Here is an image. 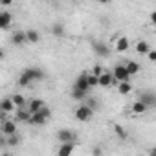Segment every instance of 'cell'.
<instances>
[{
  "label": "cell",
  "instance_id": "3",
  "mask_svg": "<svg viewBox=\"0 0 156 156\" xmlns=\"http://www.w3.org/2000/svg\"><path fill=\"white\" fill-rule=\"evenodd\" d=\"M112 75H114V79H116L118 83H119V81H130V75H129V72H127L125 64H116V66H114Z\"/></svg>",
  "mask_w": 156,
  "mask_h": 156
},
{
  "label": "cell",
  "instance_id": "11",
  "mask_svg": "<svg viewBox=\"0 0 156 156\" xmlns=\"http://www.w3.org/2000/svg\"><path fill=\"white\" fill-rule=\"evenodd\" d=\"M73 145H75V141H64V143H61L57 154L59 156H70L73 152Z\"/></svg>",
  "mask_w": 156,
  "mask_h": 156
},
{
  "label": "cell",
  "instance_id": "4",
  "mask_svg": "<svg viewBox=\"0 0 156 156\" xmlns=\"http://www.w3.org/2000/svg\"><path fill=\"white\" fill-rule=\"evenodd\" d=\"M116 83H118V81L114 79V75H112V73L103 72L101 75H98V85L103 87V88H108V87H112V85H116Z\"/></svg>",
  "mask_w": 156,
  "mask_h": 156
},
{
  "label": "cell",
  "instance_id": "28",
  "mask_svg": "<svg viewBox=\"0 0 156 156\" xmlns=\"http://www.w3.org/2000/svg\"><path fill=\"white\" fill-rule=\"evenodd\" d=\"M19 85H20V87H28V85H31V79H30V77H28L24 72H22L20 77H19Z\"/></svg>",
  "mask_w": 156,
  "mask_h": 156
},
{
  "label": "cell",
  "instance_id": "37",
  "mask_svg": "<svg viewBox=\"0 0 156 156\" xmlns=\"http://www.w3.org/2000/svg\"><path fill=\"white\" fill-rule=\"evenodd\" d=\"M99 4H108V2H112V0H98Z\"/></svg>",
  "mask_w": 156,
  "mask_h": 156
},
{
  "label": "cell",
  "instance_id": "2",
  "mask_svg": "<svg viewBox=\"0 0 156 156\" xmlns=\"http://www.w3.org/2000/svg\"><path fill=\"white\" fill-rule=\"evenodd\" d=\"M138 101L145 103L149 108H154V107H156V94H154L152 90H145V92H141V94L138 96Z\"/></svg>",
  "mask_w": 156,
  "mask_h": 156
},
{
  "label": "cell",
  "instance_id": "29",
  "mask_svg": "<svg viewBox=\"0 0 156 156\" xmlns=\"http://www.w3.org/2000/svg\"><path fill=\"white\" fill-rule=\"evenodd\" d=\"M83 103H87V105H88V107H90L94 112H96V108L99 107V103H98L96 99H92V98H85V99H83Z\"/></svg>",
  "mask_w": 156,
  "mask_h": 156
},
{
  "label": "cell",
  "instance_id": "8",
  "mask_svg": "<svg viewBox=\"0 0 156 156\" xmlns=\"http://www.w3.org/2000/svg\"><path fill=\"white\" fill-rule=\"evenodd\" d=\"M0 132H2L4 136H9V134H15L17 132V125L9 119H4L2 125H0Z\"/></svg>",
  "mask_w": 156,
  "mask_h": 156
},
{
  "label": "cell",
  "instance_id": "23",
  "mask_svg": "<svg viewBox=\"0 0 156 156\" xmlns=\"http://www.w3.org/2000/svg\"><path fill=\"white\" fill-rule=\"evenodd\" d=\"M19 143H20V138L17 136V132H15V134L6 136V145H9V147H17Z\"/></svg>",
  "mask_w": 156,
  "mask_h": 156
},
{
  "label": "cell",
  "instance_id": "15",
  "mask_svg": "<svg viewBox=\"0 0 156 156\" xmlns=\"http://www.w3.org/2000/svg\"><path fill=\"white\" fill-rule=\"evenodd\" d=\"M41 41V33L37 30H28L26 31V42H31V44H37Z\"/></svg>",
  "mask_w": 156,
  "mask_h": 156
},
{
  "label": "cell",
  "instance_id": "19",
  "mask_svg": "<svg viewBox=\"0 0 156 156\" xmlns=\"http://www.w3.org/2000/svg\"><path fill=\"white\" fill-rule=\"evenodd\" d=\"M129 50V39L127 37H119L116 41V51H127Z\"/></svg>",
  "mask_w": 156,
  "mask_h": 156
},
{
  "label": "cell",
  "instance_id": "12",
  "mask_svg": "<svg viewBox=\"0 0 156 156\" xmlns=\"http://www.w3.org/2000/svg\"><path fill=\"white\" fill-rule=\"evenodd\" d=\"M15 103L11 101V98H4L2 101H0V110L2 112H6V114H9V112H15Z\"/></svg>",
  "mask_w": 156,
  "mask_h": 156
},
{
  "label": "cell",
  "instance_id": "14",
  "mask_svg": "<svg viewBox=\"0 0 156 156\" xmlns=\"http://www.w3.org/2000/svg\"><path fill=\"white\" fill-rule=\"evenodd\" d=\"M15 114H17V119H19V121H24V123H28V119H30V116H31V112H30L26 107H17V108H15Z\"/></svg>",
  "mask_w": 156,
  "mask_h": 156
},
{
  "label": "cell",
  "instance_id": "36",
  "mask_svg": "<svg viewBox=\"0 0 156 156\" xmlns=\"http://www.w3.org/2000/svg\"><path fill=\"white\" fill-rule=\"evenodd\" d=\"M6 145V138H0V147H4Z\"/></svg>",
  "mask_w": 156,
  "mask_h": 156
},
{
  "label": "cell",
  "instance_id": "35",
  "mask_svg": "<svg viewBox=\"0 0 156 156\" xmlns=\"http://www.w3.org/2000/svg\"><path fill=\"white\" fill-rule=\"evenodd\" d=\"M151 22H156V11L151 13Z\"/></svg>",
  "mask_w": 156,
  "mask_h": 156
},
{
  "label": "cell",
  "instance_id": "38",
  "mask_svg": "<svg viewBox=\"0 0 156 156\" xmlns=\"http://www.w3.org/2000/svg\"><path fill=\"white\" fill-rule=\"evenodd\" d=\"M0 59H4V50L0 48Z\"/></svg>",
  "mask_w": 156,
  "mask_h": 156
},
{
  "label": "cell",
  "instance_id": "9",
  "mask_svg": "<svg viewBox=\"0 0 156 156\" xmlns=\"http://www.w3.org/2000/svg\"><path fill=\"white\" fill-rule=\"evenodd\" d=\"M46 121H48V118L42 116L41 112H31V116H30V119H28V123H30V125H35V127H41V125H44Z\"/></svg>",
  "mask_w": 156,
  "mask_h": 156
},
{
  "label": "cell",
  "instance_id": "31",
  "mask_svg": "<svg viewBox=\"0 0 156 156\" xmlns=\"http://www.w3.org/2000/svg\"><path fill=\"white\" fill-rule=\"evenodd\" d=\"M37 112H41V114H42V116H46V118H50V116H51V110H50L48 107H42V108H39Z\"/></svg>",
  "mask_w": 156,
  "mask_h": 156
},
{
  "label": "cell",
  "instance_id": "13",
  "mask_svg": "<svg viewBox=\"0 0 156 156\" xmlns=\"http://www.w3.org/2000/svg\"><path fill=\"white\" fill-rule=\"evenodd\" d=\"M11 22H13L11 13H8V11H2V13H0V30H8V28L11 26Z\"/></svg>",
  "mask_w": 156,
  "mask_h": 156
},
{
  "label": "cell",
  "instance_id": "33",
  "mask_svg": "<svg viewBox=\"0 0 156 156\" xmlns=\"http://www.w3.org/2000/svg\"><path fill=\"white\" fill-rule=\"evenodd\" d=\"M147 55H149V59H151L152 62L156 61V51H154V50H149V51H147Z\"/></svg>",
  "mask_w": 156,
  "mask_h": 156
},
{
  "label": "cell",
  "instance_id": "21",
  "mask_svg": "<svg viewBox=\"0 0 156 156\" xmlns=\"http://www.w3.org/2000/svg\"><path fill=\"white\" fill-rule=\"evenodd\" d=\"M149 110V107L145 105V103H141V101H136L134 105H132V112L134 114H145Z\"/></svg>",
  "mask_w": 156,
  "mask_h": 156
},
{
  "label": "cell",
  "instance_id": "34",
  "mask_svg": "<svg viewBox=\"0 0 156 156\" xmlns=\"http://www.w3.org/2000/svg\"><path fill=\"white\" fill-rule=\"evenodd\" d=\"M11 2H13V0H0V4H2V6H11Z\"/></svg>",
  "mask_w": 156,
  "mask_h": 156
},
{
  "label": "cell",
  "instance_id": "10",
  "mask_svg": "<svg viewBox=\"0 0 156 156\" xmlns=\"http://www.w3.org/2000/svg\"><path fill=\"white\" fill-rule=\"evenodd\" d=\"M73 88H79V90H85V92L90 90V85H88V81H87V73H81L79 77H77L75 83H73Z\"/></svg>",
  "mask_w": 156,
  "mask_h": 156
},
{
  "label": "cell",
  "instance_id": "26",
  "mask_svg": "<svg viewBox=\"0 0 156 156\" xmlns=\"http://www.w3.org/2000/svg\"><path fill=\"white\" fill-rule=\"evenodd\" d=\"M149 50H151V48H149V44H147L145 41H140V42L136 44V51H138L140 55H145V53H147Z\"/></svg>",
  "mask_w": 156,
  "mask_h": 156
},
{
  "label": "cell",
  "instance_id": "24",
  "mask_svg": "<svg viewBox=\"0 0 156 156\" xmlns=\"http://www.w3.org/2000/svg\"><path fill=\"white\" fill-rule=\"evenodd\" d=\"M51 33H53L55 37H62V35H64V26H62L61 22H55V24L51 26Z\"/></svg>",
  "mask_w": 156,
  "mask_h": 156
},
{
  "label": "cell",
  "instance_id": "27",
  "mask_svg": "<svg viewBox=\"0 0 156 156\" xmlns=\"http://www.w3.org/2000/svg\"><path fill=\"white\" fill-rule=\"evenodd\" d=\"M114 132L118 134V138H119V140H123V141L127 140V130H125L121 125H114Z\"/></svg>",
  "mask_w": 156,
  "mask_h": 156
},
{
  "label": "cell",
  "instance_id": "7",
  "mask_svg": "<svg viewBox=\"0 0 156 156\" xmlns=\"http://www.w3.org/2000/svg\"><path fill=\"white\" fill-rule=\"evenodd\" d=\"M92 48H94L96 55H99V57H107V55L110 53V48H108L105 42H101V41H94V42H92Z\"/></svg>",
  "mask_w": 156,
  "mask_h": 156
},
{
  "label": "cell",
  "instance_id": "17",
  "mask_svg": "<svg viewBox=\"0 0 156 156\" xmlns=\"http://www.w3.org/2000/svg\"><path fill=\"white\" fill-rule=\"evenodd\" d=\"M42 107H44V101H42V99H31V101L26 103V108H28L30 112H37V110L42 108Z\"/></svg>",
  "mask_w": 156,
  "mask_h": 156
},
{
  "label": "cell",
  "instance_id": "20",
  "mask_svg": "<svg viewBox=\"0 0 156 156\" xmlns=\"http://www.w3.org/2000/svg\"><path fill=\"white\" fill-rule=\"evenodd\" d=\"M130 90H132V87H130L129 81H119V83H118V92H119V94L127 96V94H130Z\"/></svg>",
  "mask_w": 156,
  "mask_h": 156
},
{
  "label": "cell",
  "instance_id": "32",
  "mask_svg": "<svg viewBox=\"0 0 156 156\" xmlns=\"http://www.w3.org/2000/svg\"><path fill=\"white\" fill-rule=\"evenodd\" d=\"M92 73H94V75H101V73H103V68H101V66H94V68H92Z\"/></svg>",
  "mask_w": 156,
  "mask_h": 156
},
{
  "label": "cell",
  "instance_id": "39",
  "mask_svg": "<svg viewBox=\"0 0 156 156\" xmlns=\"http://www.w3.org/2000/svg\"><path fill=\"white\" fill-rule=\"evenodd\" d=\"M53 2H57V0H53Z\"/></svg>",
  "mask_w": 156,
  "mask_h": 156
},
{
  "label": "cell",
  "instance_id": "25",
  "mask_svg": "<svg viewBox=\"0 0 156 156\" xmlns=\"http://www.w3.org/2000/svg\"><path fill=\"white\" fill-rule=\"evenodd\" d=\"M72 98H73L75 101H83V99L87 98V92H85V90H79V88H73V90H72Z\"/></svg>",
  "mask_w": 156,
  "mask_h": 156
},
{
  "label": "cell",
  "instance_id": "18",
  "mask_svg": "<svg viewBox=\"0 0 156 156\" xmlns=\"http://www.w3.org/2000/svg\"><path fill=\"white\" fill-rule=\"evenodd\" d=\"M125 68H127L129 75H136V73L141 70V66H140L136 61H127V62H125Z\"/></svg>",
  "mask_w": 156,
  "mask_h": 156
},
{
  "label": "cell",
  "instance_id": "30",
  "mask_svg": "<svg viewBox=\"0 0 156 156\" xmlns=\"http://www.w3.org/2000/svg\"><path fill=\"white\" fill-rule=\"evenodd\" d=\"M87 81H88L90 88H92V87H98V75H94V73H87Z\"/></svg>",
  "mask_w": 156,
  "mask_h": 156
},
{
  "label": "cell",
  "instance_id": "6",
  "mask_svg": "<svg viewBox=\"0 0 156 156\" xmlns=\"http://www.w3.org/2000/svg\"><path fill=\"white\" fill-rule=\"evenodd\" d=\"M75 138H77V134L73 130H70V129H61L57 132V140L61 143H64V141H75Z\"/></svg>",
  "mask_w": 156,
  "mask_h": 156
},
{
  "label": "cell",
  "instance_id": "5",
  "mask_svg": "<svg viewBox=\"0 0 156 156\" xmlns=\"http://www.w3.org/2000/svg\"><path fill=\"white\" fill-rule=\"evenodd\" d=\"M24 73L31 79V83H33V81H41V79H44V72H42L41 68H35V66L26 68V70H24Z\"/></svg>",
  "mask_w": 156,
  "mask_h": 156
},
{
  "label": "cell",
  "instance_id": "22",
  "mask_svg": "<svg viewBox=\"0 0 156 156\" xmlns=\"http://www.w3.org/2000/svg\"><path fill=\"white\" fill-rule=\"evenodd\" d=\"M11 101L15 103V107H26V103H28L22 94H13V96H11Z\"/></svg>",
  "mask_w": 156,
  "mask_h": 156
},
{
  "label": "cell",
  "instance_id": "16",
  "mask_svg": "<svg viewBox=\"0 0 156 156\" xmlns=\"http://www.w3.org/2000/svg\"><path fill=\"white\" fill-rule=\"evenodd\" d=\"M11 42H13L15 46L24 44V42H26V31H15V33L11 35Z\"/></svg>",
  "mask_w": 156,
  "mask_h": 156
},
{
  "label": "cell",
  "instance_id": "1",
  "mask_svg": "<svg viewBox=\"0 0 156 156\" xmlns=\"http://www.w3.org/2000/svg\"><path fill=\"white\" fill-rule=\"evenodd\" d=\"M92 116H94V110H92L87 103H83V105H79V107L75 108V118L79 119V121H83V123L90 121V119H92Z\"/></svg>",
  "mask_w": 156,
  "mask_h": 156
}]
</instances>
